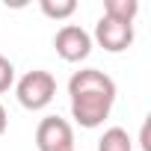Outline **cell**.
Masks as SVG:
<instances>
[{
  "label": "cell",
  "mask_w": 151,
  "mask_h": 151,
  "mask_svg": "<svg viewBox=\"0 0 151 151\" xmlns=\"http://www.w3.org/2000/svg\"><path fill=\"white\" fill-rule=\"evenodd\" d=\"M68 98H71V116L80 127H98L110 116L116 104V83L101 68H80L68 80Z\"/></svg>",
  "instance_id": "obj_1"
},
{
  "label": "cell",
  "mask_w": 151,
  "mask_h": 151,
  "mask_svg": "<svg viewBox=\"0 0 151 151\" xmlns=\"http://www.w3.org/2000/svg\"><path fill=\"white\" fill-rule=\"evenodd\" d=\"M15 95H18V104L24 110H45L53 95H56V80L50 71H42V68H33L27 71L24 77L15 83Z\"/></svg>",
  "instance_id": "obj_2"
},
{
  "label": "cell",
  "mask_w": 151,
  "mask_h": 151,
  "mask_svg": "<svg viewBox=\"0 0 151 151\" xmlns=\"http://www.w3.org/2000/svg\"><path fill=\"white\" fill-rule=\"evenodd\" d=\"M53 47L65 62H80L92 53V36L80 24H62L53 36Z\"/></svg>",
  "instance_id": "obj_3"
},
{
  "label": "cell",
  "mask_w": 151,
  "mask_h": 151,
  "mask_svg": "<svg viewBox=\"0 0 151 151\" xmlns=\"http://www.w3.org/2000/svg\"><path fill=\"white\" fill-rule=\"evenodd\" d=\"M39 151H74V130L59 116H45L36 127Z\"/></svg>",
  "instance_id": "obj_4"
},
{
  "label": "cell",
  "mask_w": 151,
  "mask_h": 151,
  "mask_svg": "<svg viewBox=\"0 0 151 151\" xmlns=\"http://www.w3.org/2000/svg\"><path fill=\"white\" fill-rule=\"evenodd\" d=\"M95 42L110 53H122V50H127L133 45V24L101 15L98 24H95Z\"/></svg>",
  "instance_id": "obj_5"
},
{
  "label": "cell",
  "mask_w": 151,
  "mask_h": 151,
  "mask_svg": "<svg viewBox=\"0 0 151 151\" xmlns=\"http://www.w3.org/2000/svg\"><path fill=\"white\" fill-rule=\"evenodd\" d=\"M98 151H133V139L127 136L124 127H110L98 139Z\"/></svg>",
  "instance_id": "obj_6"
},
{
  "label": "cell",
  "mask_w": 151,
  "mask_h": 151,
  "mask_svg": "<svg viewBox=\"0 0 151 151\" xmlns=\"http://www.w3.org/2000/svg\"><path fill=\"white\" fill-rule=\"evenodd\" d=\"M136 12H139V3H136V0H104V15H107V18L133 24Z\"/></svg>",
  "instance_id": "obj_7"
},
{
  "label": "cell",
  "mask_w": 151,
  "mask_h": 151,
  "mask_svg": "<svg viewBox=\"0 0 151 151\" xmlns=\"http://www.w3.org/2000/svg\"><path fill=\"white\" fill-rule=\"evenodd\" d=\"M39 9L53 21H65L77 12V0H39Z\"/></svg>",
  "instance_id": "obj_8"
},
{
  "label": "cell",
  "mask_w": 151,
  "mask_h": 151,
  "mask_svg": "<svg viewBox=\"0 0 151 151\" xmlns=\"http://www.w3.org/2000/svg\"><path fill=\"white\" fill-rule=\"evenodd\" d=\"M12 83H15V65H12V59L0 53V92H9Z\"/></svg>",
  "instance_id": "obj_9"
},
{
  "label": "cell",
  "mask_w": 151,
  "mask_h": 151,
  "mask_svg": "<svg viewBox=\"0 0 151 151\" xmlns=\"http://www.w3.org/2000/svg\"><path fill=\"white\" fill-rule=\"evenodd\" d=\"M6 124H9V119H6V110H3V104H0V136L6 133Z\"/></svg>",
  "instance_id": "obj_10"
}]
</instances>
